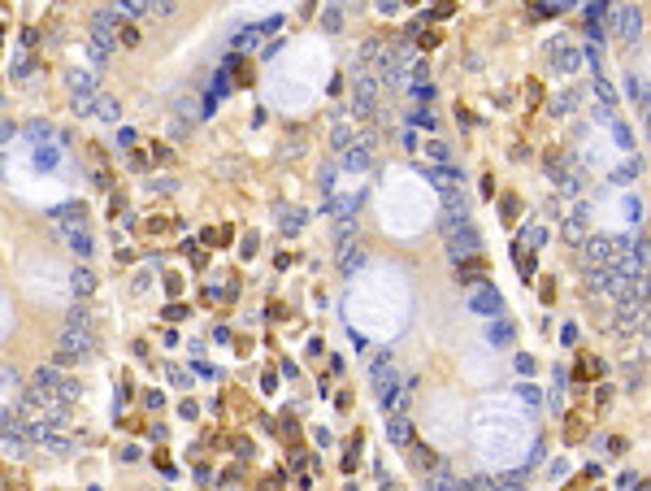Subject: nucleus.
<instances>
[{
    "instance_id": "obj_42",
    "label": "nucleus",
    "mask_w": 651,
    "mask_h": 491,
    "mask_svg": "<svg viewBox=\"0 0 651 491\" xmlns=\"http://www.w3.org/2000/svg\"><path fill=\"white\" fill-rule=\"evenodd\" d=\"M521 239H525V244H542V227H530V231H525Z\"/></svg>"
},
{
    "instance_id": "obj_31",
    "label": "nucleus",
    "mask_w": 651,
    "mask_h": 491,
    "mask_svg": "<svg viewBox=\"0 0 651 491\" xmlns=\"http://www.w3.org/2000/svg\"><path fill=\"white\" fill-rule=\"evenodd\" d=\"M70 248H74L79 257H87V252H91V235H87V231H83V235H70Z\"/></svg>"
},
{
    "instance_id": "obj_35",
    "label": "nucleus",
    "mask_w": 651,
    "mask_h": 491,
    "mask_svg": "<svg viewBox=\"0 0 651 491\" xmlns=\"http://www.w3.org/2000/svg\"><path fill=\"white\" fill-rule=\"evenodd\" d=\"M517 269H521V274L530 279V274H534V257H525V252H517Z\"/></svg>"
},
{
    "instance_id": "obj_20",
    "label": "nucleus",
    "mask_w": 651,
    "mask_h": 491,
    "mask_svg": "<svg viewBox=\"0 0 651 491\" xmlns=\"http://www.w3.org/2000/svg\"><path fill=\"white\" fill-rule=\"evenodd\" d=\"M556 66H560L565 74H573V70L582 66V52H577V48H556Z\"/></svg>"
},
{
    "instance_id": "obj_33",
    "label": "nucleus",
    "mask_w": 651,
    "mask_h": 491,
    "mask_svg": "<svg viewBox=\"0 0 651 491\" xmlns=\"http://www.w3.org/2000/svg\"><path fill=\"white\" fill-rule=\"evenodd\" d=\"M100 96V91H96ZM96 96H74V114H91L96 109Z\"/></svg>"
},
{
    "instance_id": "obj_15",
    "label": "nucleus",
    "mask_w": 651,
    "mask_h": 491,
    "mask_svg": "<svg viewBox=\"0 0 651 491\" xmlns=\"http://www.w3.org/2000/svg\"><path fill=\"white\" fill-rule=\"evenodd\" d=\"M425 179L439 187L443 196H448V192H456V183H460V174H456L452 166H430V170H425Z\"/></svg>"
},
{
    "instance_id": "obj_19",
    "label": "nucleus",
    "mask_w": 651,
    "mask_h": 491,
    "mask_svg": "<svg viewBox=\"0 0 651 491\" xmlns=\"http://www.w3.org/2000/svg\"><path fill=\"white\" fill-rule=\"evenodd\" d=\"M413 465H417L421 474H430V470H439L443 461H439V452H430V448H413Z\"/></svg>"
},
{
    "instance_id": "obj_6",
    "label": "nucleus",
    "mask_w": 651,
    "mask_h": 491,
    "mask_svg": "<svg viewBox=\"0 0 651 491\" xmlns=\"http://www.w3.org/2000/svg\"><path fill=\"white\" fill-rule=\"evenodd\" d=\"M369 161H373V131H365V135H360L356 144H348V152H343V166H348V170H365Z\"/></svg>"
},
{
    "instance_id": "obj_40",
    "label": "nucleus",
    "mask_w": 651,
    "mask_h": 491,
    "mask_svg": "<svg viewBox=\"0 0 651 491\" xmlns=\"http://www.w3.org/2000/svg\"><path fill=\"white\" fill-rule=\"evenodd\" d=\"M612 131H617V139H621V148H634V139H630V131H625V122H612Z\"/></svg>"
},
{
    "instance_id": "obj_17",
    "label": "nucleus",
    "mask_w": 651,
    "mask_h": 491,
    "mask_svg": "<svg viewBox=\"0 0 651 491\" xmlns=\"http://www.w3.org/2000/svg\"><path fill=\"white\" fill-rule=\"evenodd\" d=\"M360 265H365V252H360L356 244H348V248H339V269H343V274H348V279L356 274V269H360Z\"/></svg>"
},
{
    "instance_id": "obj_12",
    "label": "nucleus",
    "mask_w": 651,
    "mask_h": 491,
    "mask_svg": "<svg viewBox=\"0 0 651 491\" xmlns=\"http://www.w3.org/2000/svg\"><path fill=\"white\" fill-rule=\"evenodd\" d=\"M469 309H473V313H491V317H495V313L504 309V296H500L495 287H482V292H473V296H469Z\"/></svg>"
},
{
    "instance_id": "obj_7",
    "label": "nucleus",
    "mask_w": 651,
    "mask_h": 491,
    "mask_svg": "<svg viewBox=\"0 0 651 491\" xmlns=\"http://www.w3.org/2000/svg\"><path fill=\"white\" fill-rule=\"evenodd\" d=\"M52 222H57L66 235H83L87 231V213H83V204H61L57 213H52Z\"/></svg>"
},
{
    "instance_id": "obj_4",
    "label": "nucleus",
    "mask_w": 651,
    "mask_h": 491,
    "mask_svg": "<svg viewBox=\"0 0 651 491\" xmlns=\"http://www.w3.org/2000/svg\"><path fill=\"white\" fill-rule=\"evenodd\" d=\"M96 352V335L79 331V326H66L61 331V361H87Z\"/></svg>"
},
{
    "instance_id": "obj_3",
    "label": "nucleus",
    "mask_w": 651,
    "mask_h": 491,
    "mask_svg": "<svg viewBox=\"0 0 651 491\" xmlns=\"http://www.w3.org/2000/svg\"><path fill=\"white\" fill-rule=\"evenodd\" d=\"M465 227H473V222H469V200H465L460 192H448V196H443L439 231H443V235H456V231H465Z\"/></svg>"
},
{
    "instance_id": "obj_41",
    "label": "nucleus",
    "mask_w": 651,
    "mask_h": 491,
    "mask_svg": "<svg viewBox=\"0 0 651 491\" xmlns=\"http://www.w3.org/2000/svg\"><path fill=\"white\" fill-rule=\"evenodd\" d=\"M469 491H500V487H495V478H478V482H469Z\"/></svg>"
},
{
    "instance_id": "obj_1",
    "label": "nucleus",
    "mask_w": 651,
    "mask_h": 491,
    "mask_svg": "<svg viewBox=\"0 0 651 491\" xmlns=\"http://www.w3.org/2000/svg\"><path fill=\"white\" fill-rule=\"evenodd\" d=\"M369 383H373L378 405L391 413V400H395V392H400V370H395L387 357H378V361H373V370H369Z\"/></svg>"
},
{
    "instance_id": "obj_38",
    "label": "nucleus",
    "mask_w": 651,
    "mask_h": 491,
    "mask_svg": "<svg viewBox=\"0 0 651 491\" xmlns=\"http://www.w3.org/2000/svg\"><path fill=\"white\" fill-rule=\"evenodd\" d=\"M118 35H122V44H126V48H131V44H139V35H135V26H126V22L118 26Z\"/></svg>"
},
{
    "instance_id": "obj_5",
    "label": "nucleus",
    "mask_w": 651,
    "mask_h": 491,
    "mask_svg": "<svg viewBox=\"0 0 651 491\" xmlns=\"http://www.w3.org/2000/svg\"><path fill=\"white\" fill-rule=\"evenodd\" d=\"M612 261V239L608 235H586L582 239V265L586 269H604Z\"/></svg>"
},
{
    "instance_id": "obj_27",
    "label": "nucleus",
    "mask_w": 651,
    "mask_h": 491,
    "mask_svg": "<svg viewBox=\"0 0 651 491\" xmlns=\"http://www.w3.org/2000/svg\"><path fill=\"white\" fill-rule=\"evenodd\" d=\"M573 104H577V91H565L552 100V114H573Z\"/></svg>"
},
{
    "instance_id": "obj_32",
    "label": "nucleus",
    "mask_w": 651,
    "mask_h": 491,
    "mask_svg": "<svg viewBox=\"0 0 651 491\" xmlns=\"http://www.w3.org/2000/svg\"><path fill=\"white\" fill-rule=\"evenodd\" d=\"M321 22H326V31H339V26H343V14H339V9H326Z\"/></svg>"
},
{
    "instance_id": "obj_2",
    "label": "nucleus",
    "mask_w": 651,
    "mask_h": 491,
    "mask_svg": "<svg viewBox=\"0 0 651 491\" xmlns=\"http://www.w3.org/2000/svg\"><path fill=\"white\" fill-rule=\"evenodd\" d=\"M378 91H383V83H378L373 70H356V91H352V109L356 118H369L378 109Z\"/></svg>"
},
{
    "instance_id": "obj_30",
    "label": "nucleus",
    "mask_w": 651,
    "mask_h": 491,
    "mask_svg": "<svg viewBox=\"0 0 651 491\" xmlns=\"http://www.w3.org/2000/svg\"><path fill=\"white\" fill-rule=\"evenodd\" d=\"M317 183H321V192H326V196H330V192H335V166H321Z\"/></svg>"
},
{
    "instance_id": "obj_16",
    "label": "nucleus",
    "mask_w": 651,
    "mask_h": 491,
    "mask_svg": "<svg viewBox=\"0 0 651 491\" xmlns=\"http://www.w3.org/2000/svg\"><path fill=\"white\" fill-rule=\"evenodd\" d=\"M352 235H356V213H335V244L348 248Z\"/></svg>"
},
{
    "instance_id": "obj_21",
    "label": "nucleus",
    "mask_w": 651,
    "mask_h": 491,
    "mask_svg": "<svg viewBox=\"0 0 651 491\" xmlns=\"http://www.w3.org/2000/svg\"><path fill=\"white\" fill-rule=\"evenodd\" d=\"M278 227H283V235H296V231L304 227V213H300V209H283V217H278Z\"/></svg>"
},
{
    "instance_id": "obj_22",
    "label": "nucleus",
    "mask_w": 651,
    "mask_h": 491,
    "mask_svg": "<svg viewBox=\"0 0 651 491\" xmlns=\"http://www.w3.org/2000/svg\"><path fill=\"white\" fill-rule=\"evenodd\" d=\"M491 344H500V348H504V344H513V322H504V317H495V322H491Z\"/></svg>"
},
{
    "instance_id": "obj_10",
    "label": "nucleus",
    "mask_w": 651,
    "mask_h": 491,
    "mask_svg": "<svg viewBox=\"0 0 651 491\" xmlns=\"http://www.w3.org/2000/svg\"><path fill=\"white\" fill-rule=\"evenodd\" d=\"M425 491H469V482H460L448 465H439V470L425 474Z\"/></svg>"
},
{
    "instance_id": "obj_39",
    "label": "nucleus",
    "mask_w": 651,
    "mask_h": 491,
    "mask_svg": "<svg viewBox=\"0 0 651 491\" xmlns=\"http://www.w3.org/2000/svg\"><path fill=\"white\" fill-rule=\"evenodd\" d=\"M26 135H31V139H48V122H31Z\"/></svg>"
},
{
    "instance_id": "obj_8",
    "label": "nucleus",
    "mask_w": 651,
    "mask_h": 491,
    "mask_svg": "<svg viewBox=\"0 0 651 491\" xmlns=\"http://www.w3.org/2000/svg\"><path fill=\"white\" fill-rule=\"evenodd\" d=\"M478 244H482V239H478V231H473V227H465V231L448 235V257H452V261H465V257H473V252H478Z\"/></svg>"
},
{
    "instance_id": "obj_18",
    "label": "nucleus",
    "mask_w": 651,
    "mask_h": 491,
    "mask_svg": "<svg viewBox=\"0 0 651 491\" xmlns=\"http://www.w3.org/2000/svg\"><path fill=\"white\" fill-rule=\"evenodd\" d=\"M70 287H74V296H91L96 292V274H91V269H74Z\"/></svg>"
},
{
    "instance_id": "obj_24",
    "label": "nucleus",
    "mask_w": 651,
    "mask_h": 491,
    "mask_svg": "<svg viewBox=\"0 0 651 491\" xmlns=\"http://www.w3.org/2000/svg\"><path fill=\"white\" fill-rule=\"evenodd\" d=\"M586 239V217H569L565 222V244H582Z\"/></svg>"
},
{
    "instance_id": "obj_9",
    "label": "nucleus",
    "mask_w": 651,
    "mask_h": 491,
    "mask_svg": "<svg viewBox=\"0 0 651 491\" xmlns=\"http://www.w3.org/2000/svg\"><path fill=\"white\" fill-rule=\"evenodd\" d=\"M617 317H621V331H634V326L642 331V322H647V300H642V296H625Z\"/></svg>"
},
{
    "instance_id": "obj_28",
    "label": "nucleus",
    "mask_w": 651,
    "mask_h": 491,
    "mask_svg": "<svg viewBox=\"0 0 651 491\" xmlns=\"http://www.w3.org/2000/svg\"><path fill=\"white\" fill-rule=\"evenodd\" d=\"M66 326H79V331H91V313H87V309H74V313L66 317Z\"/></svg>"
},
{
    "instance_id": "obj_26",
    "label": "nucleus",
    "mask_w": 651,
    "mask_h": 491,
    "mask_svg": "<svg viewBox=\"0 0 651 491\" xmlns=\"http://www.w3.org/2000/svg\"><path fill=\"white\" fill-rule=\"evenodd\" d=\"M330 139H335V144H330V148H335V152H348V144H352V127H348V122H339V127H335V135H330Z\"/></svg>"
},
{
    "instance_id": "obj_11",
    "label": "nucleus",
    "mask_w": 651,
    "mask_h": 491,
    "mask_svg": "<svg viewBox=\"0 0 651 491\" xmlns=\"http://www.w3.org/2000/svg\"><path fill=\"white\" fill-rule=\"evenodd\" d=\"M612 22H617L621 39H630V44H634V35H638V26H642L638 9H634V5H617V9H612Z\"/></svg>"
},
{
    "instance_id": "obj_25",
    "label": "nucleus",
    "mask_w": 651,
    "mask_h": 491,
    "mask_svg": "<svg viewBox=\"0 0 651 491\" xmlns=\"http://www.w3.org/2000/svg\"><path fill=\"white\" fill-rule=\"evenodd\" d=\"M96 114H100L104 122H118V114H122V109H118V100H108V96H96Z\"/></svg>"
},
{
    "instance_id": "obj_14",
    "label": "nucleus",
    "mask_w": 651,
    "mask_h": 491,
    "mask_svg": "<svg viewBox=\"0 0 651 491\" xmlns=\"http://www.w3.org/2000/svg\"><path fill=\"white\" fill-rule=\"evenodd\" d=\"M87 52H91V61H96V66H104L108 57H113V35H108V31H91Z\"/></svg>"
},
{
    "instance_id": "obj_23",
    "label": "nucleus",
    "mask_w": 651,
    "mask_h": 491,
    "mask_svg": "<svg viewBox=\"0 0 651 491\" xmlns=\"http://www.w3.org/2000/svg\"><path fill=\"white\" fill-rule=\"evenodd\" d=\"M586 283H590V292H608V287H612L608 265H604V269H586Z\"/></svg>"
},
{
    "instance_id": "obj_37",
    "label": "nucleus",
    "mask_w": 651,
    "mask_h": 491,
    "mask_svg": "<svg viewBox=\"0 0 651 491\" xmlns=\"http://www.w3.org/2000/svg\"><path fill=\"white\" fill-rule=\"evenodd\" d=\"M35 161H39V166H57V152H52V148H39Z\"/></svg>"
},
{
    "instance_id": "obj_34",
    "label": "nucleus",
    "mask_w": 651,
    "mask_h": 491,
    "mask_svg": "<svg viewBox=\"0 0 651 491\" xmlns=\"http://www.w3.org/2000/svg\"><path fill=\"white\" fill-rule=\"evenodd\" d=\"M595 91H600V96H604V109H612V100H617V96H612V87H608L604 79H595Z\"/></svg>"
},
{
    "instance_id": "obj_29",
    "label": "nucleus",
    "mask_w": 651,
    "mask_h": 491,
    "mask_svg": "<svg viewBox=\"0 0 651 491\" xmlns=\"http://www.w3.org/2000/svg\"><path fill=\"white\" fill-rule=\"evenodd\" d=\"M425 152L439 161V166H448V157H452V152H448V144H439V139H430V144H425Z\"/></svg>"
},
{
    "instance_id": "obj_13",
    "label": "nucleus",
    "mask_w": 651,
    "mask_h": 491,
    "mask_svg": "<svg viewBox=\"0 0 651 491\" xmlns=\"http://www.w3.org/2000/svg\"><path fill=\"white\" fill-rule=\"evenodd\" d=\"M387 440H391V444H400V448H408V444H413V417H408V413H391V422H387Z\"/></svg>"
},
{
    "instance_id": "obj_44",
    "label": "nucleus",
    "mask_w": 651,
    "mask_h": 491,
    "mask_svg": "<svg viewBox=\"0 0 651 491\" xmlns=\"http://www.w3.org/2000/svg\"><path fill=\"white\" fill-rule=\"evenodd\" d=\"M9 135H14V127H9V122H0V144H9Z\"/></svg>"
},
{
    "instance_id": "obj_43",
    "label": "nucleus",
    "mask_w": 651,
    "mask_h": 491,
    "mask_svg": "<svg viewBox=\"0 0 651 491\" xmlns=\"http://www.w3.org/2000/svg\"><path fill=\"white\" fill-rule=\"evenodd\" d=\"M170 383H178V387H187V374H183L178 365H170Z\"/></svg>"
},
{
    "instance_id": "obj_36",
    "label": "nucleus",
    "mask_w": 651,
    "mask_h": 491,
    "mask_svg": "<svg viewBox=\"0 0 651 491\" xmlns=\"http://www.w3.org/2000/svg\"><path fill=\"white\" fill-rule=\"evenodd\" d=\"M217 170H222V174H239L243 161H235V157H231V161H217Z\"/></svg>"
}]
</instances>
